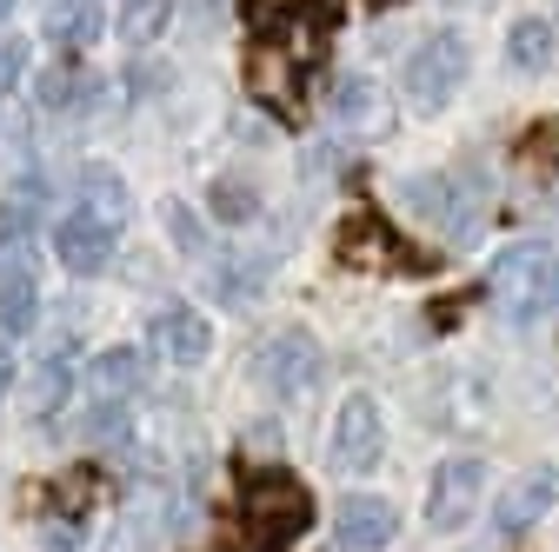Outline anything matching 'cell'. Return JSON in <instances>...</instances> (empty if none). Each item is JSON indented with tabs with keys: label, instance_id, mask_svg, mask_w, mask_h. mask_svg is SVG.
<instances>
[{
	"label": "cell",
	"instance_id": "32",
	"mask_svg": "<svg viewBox=\"0 0 559 552\" xmlns=\"http://www.w3.org/2000/svg\"><path fill=\"white\" fill-rule=\"evenodd\" d=\"M373 8H393V0H373Z\"/></svg>",
	"mask_w": 559,
	"mask_h": 552
},
{
	"label": "cell",
	"instance_id": "31",
	"mask_svg": "<svg viewBox=\"0 0 559 552\" xmlns=\"http://www.w3.org/2000/svg\"><path fill=\"white\" fill-rule=\"evenodd\" d=\"M8 14H14V0H0V21H8Z\"/></svg>",
	"mask_w": 559,
	"mask_h": 552
},
{
	"label": "cell",
	"instance_id": "28",
	"mask_svg": "<svg viewBox=\"0 0 559 552\" xmlns=\"http://www.w3.org/2000/svg\"><path fill=\"white\" fill-rule=\"evenodd\" d=\"M21 74H27V47L21 40H0V94L21 87Z\"/></svg>",
	"mask_w": 559,
	"mask_h": 552
},
{
	"label": "cell",
	"instance_id": "24",
	"mask_svg": "<svg viewBox=\"0 0 559 552\" xmlns=\"http://www.w3.org/2000/svg\"><path fill=\"white\" fill-rule=\"evenodd\" d=\"M206 200H214V214H221L227 227L253 220V206H260V193H253L247 180H214V193H206Z\"/></svg>",
	"mask_w": 559,
	"mask_h": 552
},
{
	"label": "cell",
	"instance_id": "14",
	"mask_svg": "<svg viewBox=\"0 0 559 552\" xmlns=\"http://www.w3.org/2000/svg\"><path fill=\"white\" fill-rule=\"evenodd\" d=\"M67 393H74V353L53 347V353L27 373V420H53V412L67 406Z\"/></svg>",
	"mask_w": 559,
	"mask_h": 552
},
{
	"label": "cell",
	"instance_id": "19",
	"mask_svg": "<svg viewBox=\"0 0 559 552\" xmlns=\"http://www.w3.org/2000/svg\"><path fill=\"white\" fill-rule=\"evenodd\" d=\"M81 206L120 227V214H127V180L114 167H81Z\"/></svg>",
	"mask_w": 559,
	"mask_h": 552
},
{
	"label": "cell",
	"instance_id": "17",
	"mask_svg": "<svg viewBox=\"0 0 559 552\" xmlns=\"http://www.w3.org/2000/svg\"><path fill=\"white\" fill-rule=\"evenodd\" d=\"M87 386H94V399H127V393L140 386V353H133V347H107V353L87 367Z\"/></svg>",
	"mask_w": 559,
	"mask_h": 552
},
{
	"label": "cell",
	"instance_id": "27",
	"mask_svg": "<svg viewBox=\"0 0 559 552\" xmlns=\"http://www.w3.org/2000/svg\"><path fill=\"white\" fill-rule=\"evenodd\" d=\"M127 433V406L120 399H94V412H87V440H120Z\"/></svg>",
	"mask_w": 559,
	"mask_h": 552
},
{
	"label": "cell",
	"instance_id": "3",
	"mask_svg": "<svg viewBox=\"0 0 559 552\" xmlns=\"http://www.w3.org/2000/svg\"><path fill=\"white\" fill-rule=\"evenodd\" d=\"M240 513H247V526H253L260 539H294V532H307L313 500H307V487H300L294 472H247Z\"/></svg>",
	"mask_w": 559,
	"mask_h": 552
},
{
	"label": "cell",
	"instance_id": "4",
	"mask_svg": "<svg viewBox=\"0 0 559 552\" xmlns=\"http://www.w3.org/2000/svg\"><path fill=\"white\" fill-rule=\"evenodd\" d=\"M466 67H473V53H466V40L453 27L447 34H427V40L413 47V60H406V94L419 107H447L460 94V81H466Z\"/></svg>",
	"mask_w": 559,
	"mask_h": 552
},
{
	"label": "cell",
	"instance_id": "15",
	"mask_svg": "<svg viewBox=\"0 0 559 552\" xmlns=\"http://www.w3.org/2000/svg\"><path fill=\"white\" fill-rule=\"evenodd\" d=\"M507 60H513V74H546L552 67V21L526 14L507 27Z\"/></svg>",
	"mask_w": 559,
	"mask_h": 552
},
{
	"label": "cell",
	"instance_id": "26",
	"mask_svg": "<svg viewBox=\"0 0 559 552\" xmlns=\"http://www.w3.org/2000/svg\"><path fill=\"white\" fill-rule=\"evenodd\" d=\"M94 493H100V479H94V472H67L60 487H53V506H60V513H87Z\"/></svg>",
	"mask_w": 559,
	"mask_h": 552
},
{
	"label": "cell",
	"instance_id": "20",
	"mask_svg": "<svg viewBox=\"0 0 559 552\" xmlns=\"http://www.w3.org/2000/svg\"><path fill=\"white\" fill-rule=\"evenodd\" d=\"M174 21V0H127L120 8V40L127 47H154Z\"/></svg>",
	"mask_w": 559,
	"mask_h": 552
},
{
	"label": "cell",
	"instance_id": "21",
	"mask_svg": "<svg viewBox=\"0 0 559 552\" xmlns=\"http://www.w3.org/2000/svg\"><path fill=\"white\" fill-rule=\"evenodd\" d=\"M34 206H40V180H14V193L0 200V247L34 240Z\"/></svg>",
	"mask_w": 559,
	"mask_h": 552
},
{
	"label": "cell",
	"instance_id": "8",
	"mask_svg": "<svg viewBox=\"0 0 559 552\" xmlns=\"http://www.w3.org/2000/svg\"><path fill=\"white\" fill-rule=\"evenodd\" d=\"M333 253H340V266H360V273H380V266H427V260H413V247H406L380 214H354V220L340 227Z\"/></svg>",
	"mask_w": 559,
	"mask_h": 552
},
{
	"label": "cell",
	"instance_id": "23",
	"mask_svg": "<svg viewBox=\"0 0 559 552\" xmlns=\"http://www.w3.org/2000/svg\"><path fill=\"white\" fill-rule=\"evenodd\" d=\"M333 113H340V127H380V87L373 81H340Z\"/></svg>",
	"mask_w": 559,
	"mask_h": 552
},
{
	"label": "cell",
	"instance_id": "9",
	"mask_svg": "<svg viewBox=\"0 0 559 552\" xmlns=\"http://www.w3.org/2000/svg\"><path fill=\"white\" fill-rule=\"evenodd\" d=\"M393 532H400V513L380 493H346L340 513H333V545L340 552H386Z\"/></svg>",
	"mask_w": 559,
	"mask_h": 552
},
{
	"label": "cell",
	"instance_id": "29",
	"mask_svg": "<svg viewBox=\"0 0 559 552\" xmlns=\"http://www.w3.org/2000/svg\"><path fill=\"white\" fill-rule=\"evenodd\" d=\"M174 240H180V247H200V227H193V214H174Z\"/></svg>",
	"mask_w": 559,
	"mask_h": 552
},
{
	"label": "cell",
	"instance_id": "18",
	"mask_svg": "<svg viewBox=\"0 0 559 552\" xmlns=\"http://www.w3.org/2000/svg\"><path fill=\"white\" fill-rule=\"evenodd\" d=\"M313 14H320V27H333L340 21V0H247V21L260 34H273L280 21H313Z\"/></svg>",
	"mask_w": 559,
	"mask_h": 552
},
{
	"label": "cell",
	"instance_id": "2",
	"mask_svg": "<svg viewBox=\"0 0 559 552\" xmlns=\"http://www.w3.org/2000/svg\"><path fill=\"white\" fill-rule=\"evenodd\" d=\"M493 300H500L513 320H539V313L559 307V240H552V233L513 240V247L493 260Z\"/></svg>",
	"mask_w": 559,
	"mask_h": 552
},
{
	"label": "cell",
	"instance_id": "11",
	"mask_svg": "<svg viewBox=\"0 0 559 552\" xmlns=\"http://www.w3.org/2000/svg\"><path fill=\"white\" fill-rule=\"evenodd\" d=\"M552 506H559V466H539V472L513 479V487L500 493L493 526H500V532H526V526H539Z\"/></svg>",
	"mask_w": 559,
	"mask_h": 552
},
{
	"label": "cell",
	"instance_id": "7",
	"mask_svg": "<svg viewBox=\"0 0 559 552\" xmlns=\"http://www.w3.org/2000/svg\"><path fill=\"white\" fill-rule=\"evenodd\" d=\"M333 472H373L380 453H386V420H380V406L367 393H354L340 406V420H333Z\"/></svg>",
	"mask_w": 559,
	"mask_h": 552
},
{
	"label": "cell",
	"instance_id": "30",
	"mask_svg": "<svg viewBox=\"0 0 559 552\" xmlns=\"http://www.w3.org/2000/svg\"><path fill=\"white\" fill-rule=\"evenodd\" d=\"M14 386V360H8V347H0V393Z\"/></svg>",
	"mask_w": 559,
	"mask_h": 552
},
{
	"label": "cell",
	"instance_id": "22",
	"mask_svg": "<svg viewBox=\"0 0 559 552\" xmlns=\"http://www.w3.org/2000/svg\"><path fill=\"white\" fill-rule=\"evenodd\" d=\"M40 313V293L27 273H0V333H27Z\"/></svg>",
	"mask_w": 559,
	"mask_h": 552
},
{
	"label": "cell",
	"instance_id": "16",
	"mask_svg": "<svg viewBox=\"0 0 559 552\" xmlns=\"http://www.w3.org/2000/svg\"><path fill=\"white\" fill-rule=\"evenodd\" d=\"M47 40L67 47V53L94 47V40H100V8H94V0H60V8L47 14Z\"/></svg>",
	"mask_w": 559,
	"mask_h": 552
},
{
	"label": "cell",
	"instance_id": "12",
	"mask_svg": "<svg viewBox=\"0 0 559 552\" xmlns=\"http://www.w3.org/2000/svg\"><path fill=\"white\" fill-rule=\"evenodd\" d=\"M247 87L273 107V113H294L300 107V67H294V53L287 47H253V60H247Z\"/></svg>",
	"mask_w": 559,
	"mask_h": 552
},
{
	"label": "cell",
	"instance_id": "5",
	"mask_svg": "<svg viewBox=\"0 0 559 552\" xmlns=\"http://www.w3.org/2000/svg\"><path fill=\"white\" fill-rule=\"evenodd\" d=\"M253 373H260V386H266L273 399H300V393H313V380H320V347H313V333H300V326L273 333L266 347L253 353Z\"/></svg>",
	"mask_w": 559,
	"mask_h": 552
},
{
	"label": "cell",
	"instance_id": "6",
	"mask_svg": "<svg viewBox=\"0 0 559 552\" xmlns=\"http://www.w3.org/2000/svg\"><path fill=\"white\" fill-rule=\"evenodd\" d=\"M479 493H486V466H479V459H466V453L440 459L433 479H427V526H433V532L466 526L473 506H479Z\"/></svg>",
	"mask_w": 559,
	"mask_h": 552
},
{
	"label": "cell",
	"instance_id": "1",
	"mask_svg": "<svg viewBox=\"0 0 559 552\" xmlns=\"http://www.w3.org/2000/svg\"><path fill=\"white\" fill-rule=\"evenodd\" d=\"M486 193H493L486 167H447V173H419V180L400 187V200H406L433 233H447V240H466V233L486 220Z\"/></svg>",
	"mask_w": 559,
	"mask_h": 552
},
{
	"label": "cell",
	"instance_id": "13",
	"mask_svg": "<svg viewBox=\"0 0 559 552\" xmlns=\"http://www.w3.org/2000/svg\"><path fill=\"white\" fill-rule=\"evenodd\" d=\"M154 353H167L174 367H200L214 353V326L187 307H167V313H154Z\"/></svg>",
	"mask_w": 559,
	"mask_h": 552
},
{
	"label": "cell",
	"instance_id": "25",
	"mask_svg": "<svg viewBox=\"0 0 559 552\" xmlns=\"http://www.w3.org/2000/svg\"><path fill=\"white\" fill-rule=\"evenodd\" d=\"M40 94H47V107H87V100H94V74H74V67H60V74L40 81Z\"/></svg>",
	"mask_w": 559,
	"mask_h": 552
},
{
	"label": "cell",
	"instance_id": "10",
	"mask_svg": "<svg viewBox=\"0 0 559 552\" xmlns=\"http://www.w3.org/2000/svg\"><path fill=\"white\" fill-rule=\"evenodd\" d=\"M53 253H60L67 273H100V266L114 260V220H100V214H87V206H74V214L53 227Z\"/></svg>",
	"mask_w": 559,
	"mask_h": 552
}]
</instances>
